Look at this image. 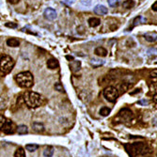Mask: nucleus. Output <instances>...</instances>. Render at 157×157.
I'll return each mask as SVG.
<instances>
[{
    "label": "nucleus",
    "mask_w": 157,
    "mask_h": 157,
    "mask_svg": "<svg viewBox=\"0 0 157 157\" xmlns=\"http://www.w3.org/2000/svg\"><path fill=\"white\" fill-rule=\"evenodd\" d=\"M146 22H147L146 18H144L143 16H137V17L134 18V24H133V27H136L137 25L144 24V23H146Z\"/></svg>",
    "instance_id": "nucleus-15"
},
{
    "label": "nucleus",
    "mask_w": 157,
    "mask_h": 157,
    "mask_svg": "<svg viewBox=\"0 0 157 157\" xmlns=\"http://www.w3.org/2000/svg\"><path fill=\"white\" fill-rule=\"evenodd\" d=\"M6 106V102L3 98H0V109L4 108Z\"/></svg>",
    "instance_id": "nucleus-29"
},
{
    "label": "nucleus",
    "mask_w": 157,
    "mask_h": 157,
    "mask_svg": "<svg viewBox=\"0 0 157 157\" xmlns=\"http://www.w3.org/2000/svg\"><path fill=\"white\" fill-rule=\"evenodd\" d=\"M54 154V148L51 146H48L45 148V150H43V155L45 157H51Z\"/></svg>",
    "instance_id": "nucleus-17"
},
{
    "label": "nucleus",
    "mask_w": 157,
    "mask_h": 157,
    "mask_svg": "<svg viewBox=\"0 0 157 157\" xmlns=\"http://www.w3.org/2000/svg\"><path fill=\"white\" fill-rule=\"evenodd\" d=\"M104 63V60H99V59H92L90 60V64L94 67V68H97V67L102 65Z\"/></svg>",
    "instance_id": "nucleus-19"
},
{
    "label": "nucleus",
    "mask_w": 157,
    "mask_h": 157,
    "mask_svg": "<svg viewBox=\"0 0 157 157\" xmlns=\"http://www.w3.org/2000/svg\"><path fill=\"white\" fill-rule=\"evenodd\" d=\"M146 41H150V43H153V41H156V33L153 34H146L145 36H144Z\"/></svg>",
    "instance_id": "nucleus-20"
},
{
    "label": "nucleus",
    "mask_w": 157,
    "mask_h": 157,
    "mask_svg": "<svg viewBox=\"0 0 157 157\" xmlns=\"http://www.w3.org/2000/svg\"><path fill=\"white\" fill-rule=\"evenodd\" d=\"M8 1H9V3H11V4H12V5H16L20 2V0H8Z\"/></svg>",
    "instance_id": "nucleus-31"
},
{
    "label": "nucleus",
    "mask_w": 157,
    "mask_h": 157,
    "mask_svg": "<svg viewBox=\"0 0 157 157\" xmlns=\"http://www.w3.org/2000/svg\"><path fill=\"white\" fill-rule=\"evenodd\" d=\"M94 53H95V55L96 56H98V57H106L107 56V50L105 49V48L104 47H97L95 49L94 51Z\"/></svg>",
    "instance_id": "nucleus-10"
},
{
    "label": "nucleus",
    "mask_w": 157,
    "mask_h": 157,
    "mask_svg": "<svg viewBox=\"0 0 157 157\" xmlns=\"http://www.w3.org/2000/svg\"><path fill=\"white\" fill-rule=\"evenodd\" d=\"M14 60L9 56H3L0 59V71L4 73H9L13 69L14 67Z\"/></svg>",
    "instance_id": "nucleus-3"
},
{
    "label": "nucleus",
    "mask_w": 157,
    "mask_h": 157,
    "mask_svg": "<svg viewBox=\"0 0 157 157\" xmlns=\"http://www.w3.org/2000/svg\"><path fill=\"white\" fill-rule=\"evenodd\" d=\"M81 4L86 6V7H89L91 2H90V0H81Z\"/></svg>",
    "instance_id": "nucleus-28"
},
{
    "label": "nucleus",
    "mask_w": 157,
    "mask_h": 157,
    "mask_svg": "<svg viewBox=\"0 0 157 157\" xmlns=\"http://www.w3.org/2000/svg\"><path fill=\"white\" fill-rule=\"evenodd\" d=\"M32 127H33V130L36 131V132H43L44 130L43 124L41 122H34L32 124Z\"/></svg>",
    "instance_id": "nucleus-16"
},
{
    "label": "nucleus",
    "mask_w": 157,
    "mask_h": 157,
    "mask_svg": "<svg viewBox=\"0 0 157 157\" xmlns=\"http://www.w3.org/2000/svg\"><path fill=\"white\" fill-rule=\"evenodd\" d=\"M110 112H111V109H110V108H108V107H106V106H104V107L101 108L100 114L102 115V116L106 117V116H108V115L110 114Z\"/></svg>",
    "instance_id": "nucleus-23"
},
{
    "label": "nucleus",
    "mask_w": 157,
    "mask_h": 157,
    "mask_svg": "<svg viewBox=\"0 0 157 157\" xmlns=\"http://www.w3.org/2000/svg\"><path fill=\"white\" fill-rule=\"evenodd\" d=\"M88 25L90 27H98V25H100L101 21H100V19H99V18L92 17V18L88 19Z\"/></svg>",
    "instance_id": "nucleus-12"
},
{
    "label": "nucleus",
    "mask_w": 157,
    "mask_h": 157,
    "mask_svg": "<svg viewBox=\"0 0 157 157\" xmlns=\"http://www.w3.org/2000/svg\"><path fill=\"white\" fill-rule=\"evenodd\" d=\"M107 2L110 7H116V6H118V3H120V0H108Z\"/></svg>",
    "instance_id": "nucleus-26"
},
{
    "label": "nucleus",
    "mask_w": 157,
    "mask_h": 157,
    "mask_svg": "<svg viewBox=\"0 0 157 157\" xmlns=\"http://www.w3.org/2000/svg\"><path fill=\"white\" fill-rule=\"evenodd\" d=\"M16 82L17 84L24 88H29L33 86V75L29 72H22L16 75Z\"/></svg>",
    "instance_id": "nucleus-2"
},
{
    "label": "nucleus",
    "mask_w": 157,
    "mask_h": 157,
    "mask_svg": "<svg viewBox=\"0 0 157 157\" xmlns=\"http://www.w3.org/2000/svg\"><path fill=\"white\" fill-rule=\"evenodd\" d=\"M55 88H56V90L59 91V92H64V88H63V86L60 84V83H56Z\"/></svg>",
    "instance_id": "nucleus-25"
},
{
    "label": "nucleus",
    "mask_w": 157,
    "mask_h": 157,
    "mask_svg": "<svg viewBox=\"0 0 157 157\" xmlns=\"http://www.w3.org/2000/svg\"><path fill=\"white\" fill-rule=\"evenodd\" d=\"M16 130H17L18 134H27L28 132L27 127L25 125H19Z\"/></svg>",
    "instance_id": "nucleus-22"
},
{
    "label": "nucleus",
    "mask_w": 157,
    "mask_h": 157,
    "mask_svg": "<svg viewBox=\"0 0 157 157\" xmlns=\"http://www.w3.org/2000/svg\"><path fill=\"white\" fill-rule=\"evenodd\" d=\"M132 111L127 109V108H125V109L121 110L120 112V114H118V116L121 117V120H130L131 117H132Z\"/></svg>",
    "instance_id": "nucleus-9"
},
{
    "label": "nucleus",
    "mask_w": 157,
    "mask_h": 157,
    "mask_svg": "<svg viewBox=\"0 0 157 157\" xmlns=\"http://www.w3.org/2000/svg\"><path fill=\"white\" fill-rule=\"evenodd\" d=\"M80 68H81V62L80 61H73L72 63H70V69L73 73L78 72Z\"/></svg>",
    "instance_id": "nucleus-11"
},
{
    "label": "nucleus",
    "mask_w": 157,
    "mask_h": 157,
    "mask_svg": "<svg viewBox=\"0 0 157 157\" xmlns=\"http://www.w3.org/2000/svg\"><path fill=\"white\" fill-rule=\"evenodd\" d=\"M6 27H11V28H16L17 27V25H16L15 23H7L6 24Z\"/></svg>",
    "instance_id": "nucleus-30"
},
{
    "label": "nucleus",
    "mask_w": 157,
    "mask_h": 157,
    "mask_svg": "<svg viewBox=\"0 0 157 157\" xmlns=\"http://www.w3.org/2000/svg\"><path fill=\"white\" fill-rule=\"evenodd\" d=\"M19 44H20V41L15 38H11L7 40V45L9 47H18Z\"/></svg>",
    "instance_id": "nucleus-14"
},
{
    "label": "nucleus",
    "mask_w": 157,
    "mask_h": 157,
    "mask_svg": "<svg viewBox=\"0 0 157 157\" xmlns=\"http://www.w3.org/2000/svg\"><path fill=\"white\" fill-rule=\"evenodd\" d=\"M152 9H153V11H157V2H156V1L154 2V4L152 5Z\"/></svg>",
    "instance_id": "nucleus-33"
},
{
    "label": "nucleus",
    "mask_w": 157,
    "mask_h": 157,
    "mask_svg": "<svg viewBox=\"0 0 157 157\" xmlns=\"http://www.w3.org/2000/svg\"><path fill=\"white\" fill-rule=\"evenodd\" d=\"M38 148H39V146H38L37 144H28V145L25 146V149L30 152H35L36 150H38Z\"/></svg>",
    "instance_id": "nucleus-24"
},
{
    "label": "nucleus",
    "mask_w": 157,
    "mask_h": 157,
    "mask_svg": "<svg viewBox=\"0 0 157 157\" xmlns=\"http://www.w3.org/2000/svg\"><path fill=\"white\" fill-rule=\"evenodd\" d=\"M24 101L28 107L37 108L41 104V96L37 92L27 91L24 95Z\"/></svg>",
    "instance_id": "nucleus-1"
},
{
    "label": "nucleus",
    "mask_w": 157,
    "mask_h": 157,
    "mask_svg": "<svg viewBox=\"0 0 157 157\" xmlns=\"http://www.w3.org/2000/svg\"><path fill=\"white\" fill-rule=\"evenodd\" d=\"M1 129L3 130V132L5 134H13L15 131V125L11 120H6L4 125H3Z\"/></svg>",
    "instance_id": "nucleus-6"
},
{
    "label": "nucleus",
    "mask_w": 157,
    "mask_h": 157,
    "mask_svg": "<svg viewBox=\"0 0 157 157\" xmlns=\"http://www.w3.org/2000/svg\"><path fill=\"white\" fill-rule=\"evenodd\" d=\"M138 104H144V105H146L147 104H148V102H147L146 100H141V101H139V102H138Z\"/></svg>",
    "instance_id": "nucleus-32"
},
{
    "label": "nucleus",
    "mask_w": 157,
    "mask_h": 157,
    "mask_svg": "<svg viewBox=\"0 0 157 157\" xmlns=\"http://www.w3.org/2000/svg\"><path fill=\"white\" fill-rule=\"evenodd\" d=\"M47 67L51 70H55L59 67V61L55 59H51L47 61Z\"/></svg>",
    "instance_id": "nucleus-13"
},
{
    "label": "nucleus",
    "mask_w": 157,
    "mask_h": 157,
    "mask_svg": "<svg viewBox=\"0 0 157 157\" xmlns=\"http://www.w3.org/2000/svg\"><path fill=\"white\" fill-rule=\"evenodd\" d=\"M104 96L108 102H116L117 98L118 97V91L114 86H107L104 90Z\"/></svg>",
    "instance_id": "nucleus-4"
},
{
    "label": "nucleus",
    "mask_w": 157,
    "mask_h": 157,
    "mask_svg": "<svg viewBox=\"0 0 157 157\" xmlns=\"http://www.w3.org/2000/svg\"><path fill=\"white\" fill-rule=\"evenodd\" d=\"M94 12L98 15H105L107 14L108 9L107 8H105L104 5H97L94 8Z\"/></svg>",
    "instance_id": "nucleus-8"
},
{
    "label": "nucleus",
    "mask_w": 157,
    "mask_h": 157,
    "mask_svg": "<svg viewBox=\"0 0 157 157\" xmlns=\"http://www.w3.org/2000/svg\"><path fill=\"white\" fill-rule=\"evenodd\" d=\"M134 6V0H126L122 3V7L125 9H132Z\"/></svg>",
    "instance_id": "nucleus-18"
},
{
    "label": "nucleus",
    "mask_w": 157,
    "mask_h": 157,
    "mask_svg": "<svg viewBox=\"0 0 157 157\" xmlns=\"http://www.w3.org/2000/svg\"><path fill=\"white\" fill-rule=\"evenodd\" d=\"M5 121H6V118L4 116H2V115H0V129L4 125Z\"/></svg>",
    "instance_id": "nucleus-27"
},
{
    "label": "nucleus",
    "mask_w": 157,
    "mask_h": 157,
    "mask_svg": "<svg viewBox=\"0 0 157 157\" xmlns=\"http://www.w3.org/2000/svg\"><path fill=\"white\" fill-rule=\"evenodd\" d=\"M14 157H25V152L23 148H18L14 153Z\"/></svg>",
    "instance_id": "nucleus-21"
},
{
    "label": "nucleus",
    "mask_w": 157,
    "mask_h": 157,
    "mask_svg": "<svg viewBox=\"0 0 157 157\" xmlns=\"http://www.w3.org/2000/svg\"><path fill=\"white\" fill-rule=\"evenodd\" d=\"M128 147H130V150L128 149L127 152H129L130 155H136V154H142L145 152L146 146L143 143H134L131 144V145H126Z\"/></svg>",
    "instance_id": "nucleus-5"
},
{
    "label": "nucleus",
    "mask_w": 157,
    "mask_h": 157,
    "mask_svg": "<svg viewBox=\"0 0 157 157\" xmlns=\"http://www.w3.org/2000/svg\"><path fill=\"white\" fill-rule=\"evenodd\" d=\"M66 59H69V60H73V57H71V56H67V57H66Z\"/></svg>",
    "instance_id": "nucleus-34"
},
{
    "label": "nucleus",
    "mask_w": 157,
    "mask_h": 157,
    "mask_svg": "<svg viewBox=\"0 0 157 157\" xmlns=\"http://www.w3.org/2000/svg\"><path fill=\"white\" fill-rule=\"evenodd\" d=\"M43 15L47 20H55L57 18V11L52 8H47L44 11Z\"/></svg>",
    "instance_id": "nucleus-7"
}]
</instances>
